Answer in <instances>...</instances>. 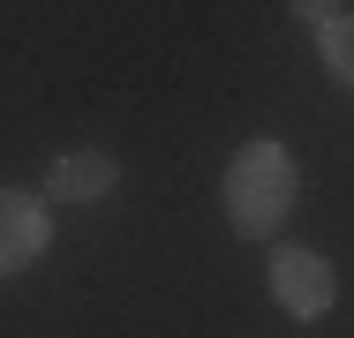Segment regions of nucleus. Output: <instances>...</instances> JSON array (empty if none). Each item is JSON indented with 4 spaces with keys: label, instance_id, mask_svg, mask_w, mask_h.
<instances>
[{
    "label": "nucleus",
    "instance_id": "f257e3e1",
    "mask_svg": "<svg viewBox=\"0 0 354 338\" xmlns=\"http://www.w3.org/2000/svg\"><path fill=\"white\" fill-rule=\"evenodd\" d=\"M294 203H301V166H294V150L272 143V135L241 143L234 166H226V218H234V233L272 241Z\"/></svg>",
    "mask_w": 354,
    "mask_h": 338
},
{
    "label": "nucleus",
    "instance_id": "f03ea898",
    "mask_svg": "<svg viewBox=\"0 0 354 338\" xmlns=\"http://www.w3.org/2000/svg\"><path fill=\"white\" fill-rule=\"evenodd\" d=\"M272 301H279L294 324H317V316H332L339 278H332V264L317 248H272Z\"/></svg>",
    "mask_w": 354,
    "mask_h": 338
},
{
    "label": "nucleus",
    "instance_id": "7ed1b4c3",
    "mask_svg": "<svg viewBox=\"0 0 354 338\" xmlns=\"http://www.w3.org/2000/svg\"><path fill=\"white\" fill-rule=\"evenodd\" d=\"M46 241H53L46 196H30V188H0V278H23V270L46 256Z\"/></svg>",
    "mask_w": 354,
    "mask_h": 338
},
{
    "label": "nucleus",
    "instance_id": "20e7f679",
    "mask_svg": "<svg viewBox=\"0 0 354 338\" xmlns=\"http://www.w3.org/2000/svg\"><path fill=\"white\" fill-rule=\"evenodd\" d=\"M113 188H121L113 150H68L46 173V196H61V203H98V196H113Z\"/></svg>",
    "mask_w": 354,
    "mask_h": 338
},
{
    "label": "nucleus",
    "instance_id": "39448f33",
    "mask_svg": "<svg viewBox=\"0 0 354 338\" xmlns=\"http://www.w3.org/2000/svg\"><path fill=\"white\" fill-rule=\"evenodd\" d=\"M294 15L317 23V46H324V68L354 90V8H324V0H301Z\"/></svg>",
    "mask_w": 354,
    "mask_h": 338
}]
</instances>
